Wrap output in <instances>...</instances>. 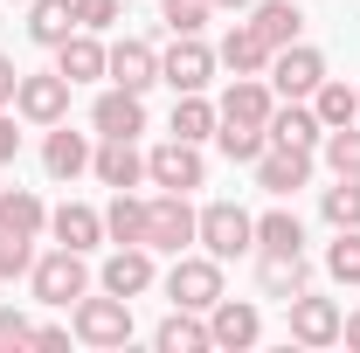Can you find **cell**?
<instances>
[{"label": "cell", "instance_id": "cell-15", "mask_svg": "<svg viewBox=\"0 0 360 353\" xmlns=\"http://www.w3.org/2000/svg\"><path fill=\"white\" fill-rule=\"evenodd\" d=\"M222 125H270V111H277V90H270V77H236V84L222 90Z\"/></svg>", "mask_w": 360, "mask_h": 353}, {"label": "cell", "instance_id": "cell-17", "mask_svg": "<svg viewBox=\"0 0 360 353\" xmlns=\"http://www.w3.org/2000/svg\"><path fill=\"white\" fill-rule=\"evenodd\" d=\"M104 291H118V298L153 291V250H146V243H118L111 264H104Z\"/></svg>", "mask_w": 360, "mask_h": 353}, {"label": "cell", "instance_id": "cell-12", "mask_svg": "<svg viewBox=\"0 0 360 353\" xmlns=\"http://www.w3.org/2000/svg\"><path fill=\"white\" fill-rule=\"evenodd\" d=\"M257 187L264 194H298V187H312V153L305 146H264V160H257Z\"/></svg>", "mask_w": 360, "mask_h": 353}, {"label": "cell", "instance_id": "cell-16", "mask_svg": "<svg viewBox=\"0 0 360 353\" xmlns=\"http://www.w3.org/2000/svg\"><path fill=\"white\" fill-rule=\"evenodd\" d=\"M90 174L104 180L111 194H118V187H139V180H146V153H139L132 139H104V146L90 153Z\"/></svg>", "mask_w": 360, "mask_h": 353}, {"label": "cell", "instance_id": "cell-10", "mask_svg": "<svg viewBox=\"0 0 360 353\" xmlns=\"http://www.w3.org/2000/svg\"><path fill=\"white\" fill-rule=\"evenodd\" d=\"M104 77H111L118 90H139V97H146V90L160 84V49L139 42V35L111 42V49H104Z\"/></svg>", "mask_w": 360, "mask_h": 353}, {"label": "cell", "instance_id": "cell-20", "mask_svg": "<svg viewBox=\"0 0 360 353\" xmlns=\"http://www.w3.org/2000/svg\"><path fill=\"white\" fill-rule=\"evenodd\" d=\"M49 236H56L63 250H97V243H104V215L84 208V201H63V208L49 215Z\"/></svg>", "mask_w": 360, "mask_h": 353}, {"label": "cell", "instance_id": "cell-30", "mask_svg": "<svg viewBox=\"0 0 360 353\" xmlns=\"http://www.w3.org/2000/svg\"><path fill=\"white\" fill-rule=\"evenodd\" d=\"M104 236H111V243H146V201H139L132 187L111 194V208H104Z\"/></svg>", "mask_w": 360, "mask_h": 353}, {"label": "cell", "instance_id": "cell-23", "mask_svg": "<svg viewBox=\"0 0 360 353\" xmlns=\"http://www.w3.org/2000/svg\"><path fill=\"white\" fill-rule=\"evenodd\" d=\"M56 70H63L70 84H90V77H104V42H97L90 28H77L70 42H56Z\"/></svg>", "mask_w": 360, "mask_h": 353}, {"label": "cell", "instance_id": "cell-44", "mask_svg": "<svg viewBox=\"0 0 360 353\" xmlns=\"http://www.w3.org/2000/svg\"><path fill=\"white\" fill-rule=\"evenodd\" d=\"M215 7H257V0H215Z\"/></svg>", "mask_w": 360, "mask_h": 353}, {"label": "cell", "instance_id": "cell-13", "mask_svg": "<svg viewBox=\"0 0 360 353\" xmlns=\"http://www.w3.org/2000/svg\"><path fill=\"white\" fill-rule=\"evenodd\" d=\"M90 125H97V139H139L146 132V97L111 84L97 104H90Z\"/></svg>", "mask_w": 360, "mask_h": 353}, {"label": "cell", "instance_id": "cell-8", "mask_svg": "<svg viewBox=\"0 0 360 353\" xmlns=\"http://www.w3.org/2000/svg\"><path fill=\"white\" fill-rule=\"evenodd\" d=\"M194 208H187V194H160V201H146V250H187L194 243Z\"/></svg>", "mask_w": 360, "mask_h": 353}, {"label": "cell", "instance_id": "cell-29", "mask_svg": "<svg viewBox=\"0 0 360 353\" xmlns=\"http://www.w3.org/2000/svg\"><path fill=\"white\" fill-rule=\"evenodd\" d=\"M312 111H319V125H326V132H333V125H354V118H360V90L340 84V77H326V84L312 90Z\"/></svg>", "mask_w": 360, "mask_h": 353}, {"label": "cell", "instance_id": "cell-25", "mask_svg": "<svg viewBox=\"0 0 360 353\" xmlns=\"http://www.w3.org/2000/svg\"><path fill=\"white\" fill-rule=\"evenodd\" d=\"M257 250L264 257H305V222L291 215V208H270L257 222Z\"/></svg>", "mask_w": 360, "mask_h": 353}, {"label": "cell", "instance_id": "cell-31", "mask_svg": "<svg viewBox=\"0 0 360 353\" xmlns=\"http://www.w3.org/2000/svg\"><path fill=\"white\" fill-rule=\"evenodd\" d=\"M305 277H312V270H305V257H264V270H257L264 298H284V305L305 291Z\"/></svg>", "mask_w": 360, "mask_h": 353}, {"label": "cell", "instance_id": "cell-4", "mask_svg": "<svg viewBox=\"0 0 360 353\" xmlns=\"http://www.w3.org/2000/svg\"><path fill=\"white\" fill-rule=\"evenodd\" d=\"M146 180L153 187H167V194H194L208 167H201V146H187V139H167V146H153L146 153Z\"/></svg>", "mask_w": 360, "mask_h": 353}, {"label": "cell", "instance_id": "cell-24", "mask_svg": "<svg viewBox=\"0 0 360 353\" xmlns=\"http://www.w3.org/2000/svg\"><path fill=\"white\" fill-rule=\"evenodd\" d=\"M28 35L42 49L70 42V35H77V0H28Z\"/></svg>", "mask_w": 360, "mask_h": 353}, {"label": "cell", "instance_id": "cell-27", "mask_svg": "<svg viewBox=\"0 0 360 353\" xmlns=\"http://www.w3.org/2000/svg\"><path fill=\"white\" fill-rule=\"evenodd\" d=\"M153 347H160V353H208L215 340H208V326H201V319H194L187 305H174V319L153 333Z\"/></svg>", "mask_w": 360, "mask_h": 353}, {"label": "cell", "instance_id": "cell-42", "mask_svg": "<svg viewBox=\"0 0 360 353\" xmlns=\"http://www.w3.org/2000/svg\"><path fill=\"white\" fill-rule=\"evenodd\" d=\"M28 347H70V333H63V326H35V340H28Z\"/></svg>", "mask_w": 360, "mask_h": 353}, {"label": "cell", "instance_id": "cell-9", "mask_svg": "<svg viewBox=\"0 0 360 353\" xmlns=\"http://www.w3.org/2000/svg\"><path fill=\"white\" fill-rule=\"evenodd\" d=\"M208 77H215V49L201 35H174V49L160 56V84H174L187 97V90H208Z\"/></svg>", "mask_w": 360, "mask_h": 353}, {"label": "cell", "instance_id": "cell-41", "mask_svg": "<svg viewBox=\"0 0 360 353\" xmlns=\"http://www.w3.org/2000/svg\"><path fill=\"white\" fill-rule=\"evenodd\" d=\"M14 90H21V70H14V63H7V56H0V111H7V104H14Z\"/></svg>", "mask_w": 360, "mask_h": 353}, {"label": "cell", "instance_id": "cell-21", "mask_svg": "<svg viewBox=\"0 0 360 353\" xmlns=\"http://www.w3.org/2000/svg\"><path fill=\"white\" fill-rule=\"evenodd\" d=\"M90 146L84 132H70V125H49V146H42V167H49V180H77L90 167Z\"/></svg>", "mask_w": 360, "mask_h": 353}, {"label": "cell", "instance_id": "cell-32", "mask_svg": "<svg viewBox=\"0 0 360 353\" xmlns=\"http://www.w3.org/2000/svg\"><path fill=\"white\" fill-rule=\"evenodd\" d=\"M319 208H326L333 229H360V180L340 174V187H326V194H319Z\"/></svg>", "mask_w": 360, "mask_h": 353}, {"label": "cell", "instance_id": "cell-22", "mask_svg": "<svg viewBox=\"0 0 360 353\" xmlns=\"http://www.w3.org/2000/svg\"><path fill=\"white\" fill-rule=\"evenodd\" d=\"M0 229L7 236H42L49 229V208L35 187H0Z\"/></svg>", "mask_w": 360, "mask_h": 353}, {"label": "cell", "instance_id": "cell-40", "mask_svg": "<svg viewBox=\"0 0 360 353\" xmlns=\"http://www.w3.org/2000/svg\"><path fill=\"white\" fill-rule=\"evenodd\" d=\"M14 153H21V132H14V118H7V111H0V167H7V160H14Z\"/></svg>", "mask_w": 360, "mask_h": 353}, {"label": "cell", "instance_id": "cell-38", "mask_svg": "<svg viewBox=\"0 0 360 353\" xmlns=\"http://www.w3.org/2000/svg\"><path fill=\"white\" fill-rule=\"evenodd\" d=\"M28 340H35V326H28V319H21V312H14V305H0V353L28 347Z\"/></svg>", "mask_w": 360, "mask_h": 353}, {"label": "cell", "instance_id": "cell-18", "mask_svg": "<svg viewBox=\"0 0 360 353\" xmlns=\"http://www.w3.org/2000/svg\"><path fill=\"white\" fill-rule=\"evenodd\" d=\"M270 146H305V153H312L319 139H326V125H319V111L312 104H305V97H291V104H277V111H270Z\"/></svg>", "mask_w": 360, "mask_h": 353}, {"label": "cell", "instance_id": "cell-19", "mask_svg": "<svg viewBox=\"0 0 360 353\" xmlns=\"http://www.w3.org/2000/svg\"><path fill=\"white\" fill-rule=\"evenodd\" d=\"M270 56H277V49H270L264 35L250 28V21H236V28L222 35V49H215V63H229L236 77H264V70H270Z\"/></svg>", "mask_w": 360, "mask_h": 353}, {"label": "cell", "instance_id": "cell-14", "mask_svg": "<svg viewBox=\"0 0 360 353\" xmlns=\"http://www.w3.org/2000/svg\"><path fill=\"white\" fill-rule=\"evenodd\" d=\"M291 340H298V347H333V340H340V305L319 298L312 284H305V291L291 298Z\"/></svg>", "mask_w": 360, "mask_h": 353}, {"label": "cell", "instance_id": "cell-2", "mask_svg": "<svg viewBox=\"0 0 360 353\" xmlns=\"http://www.w3.org/2000/svg\"><path fill=\"white\" fill-rule=\"evenodd\" d=\"M77 340L84 347H125L132 340V298H118V291H104V298H77Z\"/></svg>", "mask_w": 360, "mask_h": 353}, {"label": "cell", "instance_id": "cell-3", "mask_svg": "<svg viewBox=\"0 0 360 353\" xmlns=\"http://www.w3.org/2000/svg\"><path fill=\"white\" fill-rule=\"evenodd\" d=\"M28 284H35V298H42V305H70V298H84V291H90L84 250H63V243H56L49 257H35Z\"/></svg>", "mask_w": 360, "mask_h": 353}, {"label": "cell", "instance_id": "cell-35", "mask_svg": "<svg viewBox=\"0 0 360 353\" xmlns=\"http://www.w3.org/2000/svg\"><path fill=\"white\" fill-rule=\"evenodd\" d=\"M326 270L333 284H360V229H340V243L326 250Z\"/></svg>", "mask_w": 360, "mask_h": 353}, {"label": "cell", "instance_id": "cell-37", "mask_svg": "<svg viewBox=\"0 0 360 353\" xmlns=\"http://www.w3.org/2000/svg\"><path fill=\"white\" fill-rule=\"evenodd\" d=\"M35 270V236H7L0 229V277H28Z\"/></svg>", "mask_w": 360, "mask_h": 353}, {"label": "cell", "instance_id": "cell-43", "mask_svg": "<svg viewBox=\"0 0 360 353\" xmlns=\"http://www.w3.org/2000/svg\"><path fill=\"white\" fill-rule=\"evenodd\" d=\"M340 340H347V347H360V312H347V319H340Z\"/></svg>", "mask_w": 360, "mask_h": 353}, {"label": "cell", "instance_id": "cell-33", "mask_svg": "<svg viewBox=\"0 0 360 353\" xmlns=\"http://www.w3.org/2000/svg\"><path fill=\"white\" fill-rule=\"evenodd\" d=\"M215 139H222V153L236 160V167H257V160H264V146H270L264 125H222Z\"/></svg>", "mask_w": 360, "mask_h": 353}, {"label": "cell", "instance_id": "cell-6", "mask_svg": "<svg viewBox=\"0 0 360 353\" xmlns=\"http://www.w3.org/2000/svg\"><path fill=\"white\" fill-rule=\"evenodd\" d=\"M70 77L63 70H49V77H21V90H14V111L28 118V125H63L70 118Z\"/></svg>", "mask_w": 360, "mask_h": 353}, {"label": "cell", "instance_id": "cell-26", "mask_svg": "<svg viewBox=\"0 0 360 353\" xmlns=\"http://www.w3.org/2000/svg\"><path fill=\"white\" fill-rule=\"evenodd\" d=\"M250 28H257V35H264L270 49H291V42H298V28H305V14H298L291 0H257Z\"/></svg>", "mask_w": 360, "mask_h": 353}, {"label": "cell", "instance_id": "cell-1", "mask_svg": "<svg viewBox=\"0 0 360 353\" xmlns=\"http://www.w3.org/2000/svg\"><path fill=\"white\" fill-rule=\"evenodd\" d=\"M194 243H201L215 264H229V257L257 250V215H243L236 201H208V208H201V222H194Z\"/></svg>", "mask_w": 360, "mask_h": 353}, {"label": "cell", "instance_id": "cell-39", "mask_svg": "<svg viewBox=\"0 0 360 353\" xmlns=\"http://www.w3.org/2000/svg\"><path fill=\"white\" fill-rule=\"evenodd\" d=\"M111 21H118V0H77V28L97 35V28H111Z\"/></svg>", "mask_w": 360, "mask_h": 353}, {"label": "cell", "instance_id": "cell-28", "mask_svg": "<svg viewBox=\"0 0 360 353\" xmlns=\"http://www.w3.org/2000/svg\"><path fill=\"white\" fill-rule=\"evenodd\" d=\"M215 125H222V111L201 97V90H187L174 104V139H187V146H201V139H215Z\"/></svg>", "mask_w": 360, "mask_h": 353}, {"label": "cell", "instance_id": "cell-45", "mask_svg": "<svg viewBox=\"0 0 360 353\" xmlns=\"http://www.w3.org/2000/svg\"><path fill=\"white\" fill-rule=\"evenodd\" d=\"M21 7H28V0H21Z\"/></svg>", "mask_w": 360, "mask_h": 353}, {"label": "cell", "instance_id": "cell-34", "mask_svg": "<svg viewBox=\"0 0 360 353\" xmlns=\"http://www.w3.org/2000/svg\"><path fill=\"white\" fill-rule=\"evenodd\" d=\"M326 167L360 180V125H333V132H326Z\"/></svg>", "mask_w": 360, "mask_h": 353}, {"label": "cell", "instance_id": "cell-36", "mask_svg": "<svg viewBox=\"0 0 360 353\" xmlns=\"http://www.w3.org/2000/svg\"><path fill=\"white\" fill-rule=\"evenodd\" d=\"M160 14H167V28H174V35H201V28H208V14H215V0H160Z\"/></svg>", "mask_w": 360, "mask_h": 353}, {"label": "cell", "instance_id": "cell-11", "mask_svg": "<svg viewBox=\"0 0 360 353\" xmlns=\"http://www.w3.org/2000/svg\"><path fill=\"white\" fill-rule=\"evenodd\" d=\"M257 333H264V312L250 305V298H215L208 305V340L215 347H229V353H243V347H257Z\"/></svg>", "mask_w": 360, "mask_h": 353}, {"label": "cell", "instance_id": "cell-5", "mask_svg": "<svg viewBox=\"0 0 360 353\" xmlns=\"http://www.w3.org/2000/svg\"><path fill=\"white\" fill-rule=\"evenodd\" d=\"M167 298L187 312H208L215 298H222V264L215 257H174V270H167Z\"/></svg>", "mask_w": 360, "mask_h": 353}, {"label": "cell", "instance_id": "cell-7", "mask_svg": "<svg viewBox=\"0 0 360 353\" xmlns=\"http://www.w3.org/2000/svg\"><path fill=\"white\" fill-rule=\"evenodd\" d=\"M270 90H277V97H312L319 84H326V56H319V49H305V42H291V49H277V56H270Z\"/></svg>", "mask_w": 360, "mask_h": 353}]
</instances>
